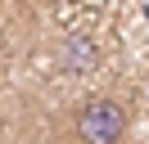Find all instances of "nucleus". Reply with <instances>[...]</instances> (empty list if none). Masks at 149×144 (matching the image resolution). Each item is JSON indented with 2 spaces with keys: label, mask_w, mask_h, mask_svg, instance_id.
Segmentation results:
<instances>
[{
  "label": "nucleus",
  "mask_w": 149,
  "mask_h": 144,
  "mask_svg": "<svg viewBox=\"0 0 149 144\" xmlns=\"http://www.w3.org/2000/svg\"><path fill=\"white\" fill-rule=\"evenodd\" d=\"M127 131H131V113L118 99H91L77 113V140L86 144H118Z\"/></svg>",
  "instance_id": "f257e3e1"
}]
</instances>
